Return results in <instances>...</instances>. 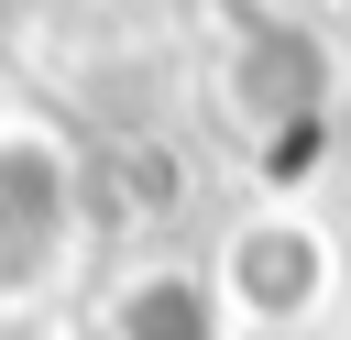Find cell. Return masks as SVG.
<instances>
[{
    "mask_svg": "<svg viewBox=\"0 0 351 340\" xmlns=\"http://www.w3.org/2000/svg\"><path fill=\"white\" fill-rule=\"evenodd\" d=\"M208 285H219L230 318H252V329H296V318H318V296H329V230H318L307 208H252V219L219 241Z\"/></svg>",
    "mask_w": 351,
    "mask_h": 340,
    "instance_id": "1",
    "label": "cell"
},
{
    "mask_svg": "<svg viewBox=\"0 0 351 340\" xmlns=\"http://www.w3.org/2000/svg\"><path fill=\"white\" fill-rule=\"evenodd\" d=\"M219 285L208 274H143L121 296V340H219Z\"/></svg>",
    "mask_w": 351,
    "mask_h": 340,
    "instance_id": "2",
    "label": "cell"
}]
</instances>
